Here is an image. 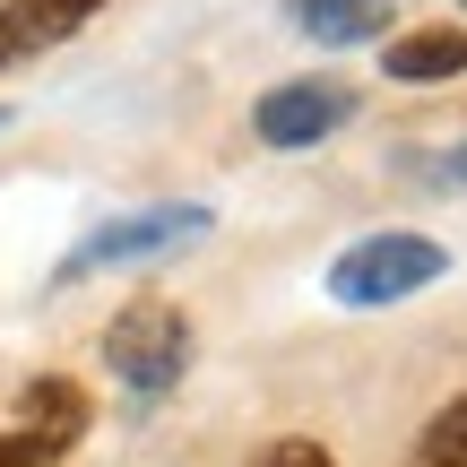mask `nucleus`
Wrapping results in <instances>:
<instances>
[{
  "mask_svg": "<svg viewBox=\"0 0 467 467\" xmlns=\"http://www.w3.org/2000/svg\"><path fill=\"white\" fill-rule=\"evenodd\" d=\"M451 277V251L433 243V234L416 225H389V234H364V243H347L329 260V303H347V312H389V303L424 295V285Z\"/></svg>",
  "mask_w": 467,
  "mask_h": 467,
  "instance_id": "nucleus-1",
  "label": "nucleus"
},
{
  "mask_svg": "<svg viewBox=\"0 0 467 467\" xmlns=\"http://www.w3.org/2000/svg\"><path fill=\"white\" fill-rule=\"evenodd\" d=\"M191 355H200V337H191V312L165 295H139L113 312V329H104V364H113V381L130 389V399H165V389H182Z\"/></svg>",
  "mask_w": 467,
  "mask_h": 467,
  "instance_id": "nucleus-2",
  "label": "nucleus"
},
{
  "mask_svg": "<svg viewBox=\"0 0 467 467\" xmlns=\"http://www.w3.org/2000/svg\"><path fill=\"white\" fill-rule=\"evenodd\" d=\"M217 225L208 208H182V200H156V208H121L113 225H96L78 251L61 260V285L69 277H96V268H139V260H165V251L200 243V234Z\"/></svg>",
  "mask_w": 467,
  "mask_h": 467,
  "instance_id": "nucleus-3",
  "label": "nucleus"
},
{
  "mask_svg": "<svg viewBox=\"0 0 467 467\" xmlns=\"http://www.w3.org/2000/svg\"><path fill=\"white\" fill-rule=\"evenodd\" d=\"M355 121V87L347 78H285L268 87L260 104H251V130H260V148H320V139H337Z\"/></svg>",
  "mask_w": 467,
  "mask_h": 467,
  "instance_id": "nucleus-4",
  "label": "nucleus"
},
{
  "mask_svg": "<svg viewBox=\"0 0 467 467\" xmlns=\"http://www.w3.org/2000/svg\"><path fill=\"white\" fill-rule=\"evenodd\" d=\"M96 9H104V0H0V69L61 52Z\"/></svg>",
  "mask_w": 467,
  "mask_h": 467,
  "instance_id": "nucleus-5",
  "label": "nucleus"
},
{
  "mask_svg": "<svg viewBox=\"0 0 467 467\" xmlns=\"http://www.w3.org/2000/svg\"><path fill=\"white\" fill-rule=\"evenodd\" d=\"M381 69L407 87H441V78H467V26H407V35H381Z\"/></svg>",
  "mask_w": 467,
  "mask_h": 467,
  "instance_id": "nucleus-6",
  "label": "nucleus"
},
{
  "mask_svg": "<svg viewBox=\"0 0 467 467\" xmlns=\"http://www.w3.org/2000/svg\"><path fill=\"white\" fill-rule=\"evenodd\" d=\"M285 17L312 44H381L399 26V0H285Z\"/></svg>",
  "mask_w": 467,
  "mask_h": 467,
  "instance_id": "nucleus-7",
  "label": "nucleus"
},
{
  "mask_svg": "<svg viewBox=\"0 0 467 467\" xmlns=\"http://www.w3.org/2000/svg\"><path fill=\"white\" fill-rule=\"evenodd\" d=\"M87 389L78 381H61V372H44V381H26L17 389V424H35V433H52L61 451H78V433H87Z\"/></svg>",
  "mask_w": 467,
  "mask_h": 467,
  "instance_id": "nucleus-8",
  "label": "nucleus"
},
{
  "mask_svg": "<svg viewBox=\"0 0 467 467\" xmlns=\"http://www.w3.org/2000/svg\"><path fill=\"white\" fill-rule=\"evenodd\" d=\"M389 165H399L407 182H424V191H441V200H459V191H467V139H441V148H399Z\"/></svg>",
  "mask_w": 467,
  "mask_h": 467,
  "instance_id": "nucleus-9",
  "label": "nucleus"
},
{
  "mask_svg": "<svg viewBox=\"0 0 467 467\" xmlns=\"http://www.w3.org/2000/svg\"><path fill=\"white\" fill-rule=\"evenodd\" d=\"M407 467H467V389H459V399H451V407H441V416L416 433Z\"/></svg>",
  "mask_w": 467,
  "mask_h": 467,
  "instance_id": "nucleus-10",
  "label": "nucleus"
},
{
  "mask_svg": "<svg viewBox=\"0 0 467 467\" xmlns=\"http://www.w3.org/2000/svg\"><path fill=\"white\" fill-rule=\"evenodd\" d=\"M69 451L52 433H35V424H9V433H0V467H61Z\"/></svg>",
  "mask_w": 467,
  "mask_h": 467,
  "instance_id": "nucleus-11",
  "label": "nucleus"
},
{
  "mask_svg": "<svg viewBox=\"0 0 467 467\" xmlns=\"http://www.w3.org/2000/svg\"><path fill=\"white\" fill-rule=\"evenodd\" d=\"M251 467H337L329 459V441H303V433H285V441H268Z\"/></svg>",
  "mask_w": 467,
  "mask_h": 467,
  "instance_id": "nucleus-12",
  "label": "nucleus"
},
{
  "mask_svg": "<svg viewBox=\"0 0 467 467\" xmlns=\"http://www.w3.org/2000/svg\"><path fill=\"white\" fill-rule=\"evenodd\" d=\"M451 9H467V0H451Z\"/></svg>",
  "mask_w": 467,
  "mask_h": 467,
  "instance_id": "nucleus-13",
  "label": "nucleus"
},
{
  "mask_svg": "<svg viewBox=\"0 0 467 467\" xmlns=\"http://www.w3.org/2000/svg\"><path fill=\"white\" fill-rule=\"evenodd\" d=\"M0 121H9V113H0Z\"/></svg>",
  "mask_w": 467,
  "mask_h": 467,
  "instance_id": "nucleus-14",
  "label": "nucleus"
}]
</instances>
